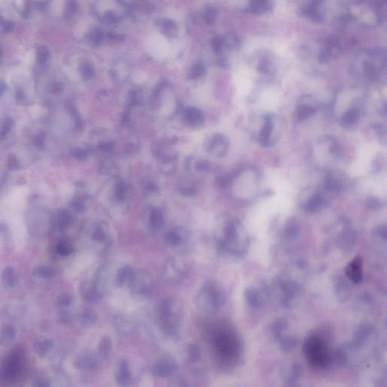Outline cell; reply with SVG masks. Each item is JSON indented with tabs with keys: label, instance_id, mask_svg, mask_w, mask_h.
<instances>
[{
	"label": "cell",
	"instance_id": "e575fe53",
	"mask_svg": "<svg viewBox=\"0 0 387 387\" xmlns=\"http://www.w3.org/2000/svg\"><path fill=\"white\" fill-rule=\"evenodd\" d=\"M78 9L77 0H67L64 16L66 19H71L75 15Z\"/></svg>",
	"mask_w": 387,
	"mask_h": 387
},
{
	"label": "cell",
	"instance_id": "60d3db41",
	"mask_svg": "<svg viewBox=\"0 0 387 387\" xmlns=\"http://www.w3.org/2000/svg\"><path fill=\"white\" fill-rule=\"evenodd\" d=\"M72 222V217L68 213H64V214L61 215L59 222V229H60L61 231H65L71 225Z\"/></svg>",
	"mask_w": 387,
	"mask_h": 387
},
{
	"label": "cell",
	"instance_id": "484cf974",
	"mask_svg": "<svg viewBox=\"0 0 387 387\" xmlns=\"http://www.w3.org/2000/svg\"><path fill=\"white\" fill-rule=\"evenodd\" d=\"M158 26L159 27L160 30L169 37H174V36H177V33H178V28H177L175 23L169 19L159 20Z\"/></svg>",
	"mask_w": 387,
	"mask_h": 387
},
{
	"label": "cell",
	"instance_id": "d590c367",
	"mask_svg": "<svg viewBox=\"0 0 387 387\" xmlns=\"http://www.w3.org/2000/svg\"><path fill=\"white\" fill-rule=\"evenodd\" d=\"M36 59L38 62L43 65L49 58V49L44 45H40L36 48Z\"/></svg>",
	"mask_w": 387,
	"mask_h": 387
},
{
	"label": "cell",
	"instance_id": "f6af8a7d",
	"mask_svg": "<svg viewBox=\"0 0 387 387\" xmlns=\"http://www.w3.org/2000/svg\"><path fill=\"white\" fill-rule=\"evenodd\" d=\"M170 386L172 387H185L187 386L186 381L181 377H173L170 380Z\"/></svg>",
	"mask_w": 387,
	"mask_h": 387
},
{
	"label": "cell",
	"instance_id": "9a60e30c",
	"mask_svg": "<svg viewBox=\"0 0 387 387\" xmlns=\"http://www.w3.org/2000/svg\"><path fill=\"white\" fill-rule=\"evenodd\" d=\"M274 129V118L272 113L267 114L265 117L264 125L260 134V142L263 146L269 147L273 144V131Z\"/></svg>",
	"mask_w": 387,
	"mask_h": 387
},
{
	"label": "cell",
	"instance_id": "8992f818",
	"mask_svg": "<svg viewBox=\"0 0 387 387\" xmlns=\"http://www.w3.org/2000/svg\"><path fill=\"white\" fill-rule=\"evenodd\" d=\"M114 331L122 338L131 337L135 331L134 318L126 312H117L113 317Z\"/></svg>",
	"mask_w": 387,
	"mask_h": 387
},
{
	"label": "cell",
	"instance_id": "5bb4252c",
	"mask_svg": "<svg viewBox=\"0 0 387 387\" xmlns=\"http://www.w3.org/2000/svg\"><path fill=\"white\" fill-rule=\"evenodd\" d=\"M345 272L346 276L353 283H359L362 281V272H363V260L362 257L360 256L355 257L346 266Z\"/></svg>",
	"mask_w": 387,
	"mask_h": 387
},
{
	"label": "cell",
	"instance_id": "ac0fdd59",
	"mask_svg": "<svg viewBox=\"0 0 387 387\" xmlns=\"http://www.w3.org/2000/svg\"><path fill=\"white\" fill-rule=\"evenodd\" d=\"M134 272L135 271L129 266H124L120 268L117 271V275L115 277V283L117 286L119 288L129 286L131 279L133 276Z\"/></svg>",
	"mask_w": 387,
	"mask_h": 387
},
{
	"label": "cell",
	"instance_id": "52a82bcc",
	"mask_svg": "<svg viewBox=\"0 0 387 387\" xmlns=\"http://www.w3.org/2000/svg\"><path fill=\"white\" fill-rule=\"evenodd\" d=\"M179 365L175 359L170 356L161 358L153 365L151 374L157 378H167L175 375Z\"/></svg>",
	"mask_w": 387,
	"mask_h": 387
},
{
	"label": "cell",
	"instance_id": "2e32d148",
	"mask_svg": "<svg viewBox=\"0 0 387 387\" xmlns=\"http://www.w3.org/2000/svg\"><path fill=\"white\" fill-rule=\"evenodd\" d=\"M97 365L96 355L90 351L82 352L76 360L77 369L84 372L93 370Z\"/></svg>",
	"mask_w": 387,
	"mask_h": 387
},
{
	"label": "cell",
	"instance_id": "836d02e7",
	"mask_svg": "<svg viewBox=\"0 0 387 387\" xmlns=\"http://www.w3.org/2000/svg\"><path fill=\"white\" fill-rule=\"evenodd\" d=\"M186 120L193 125L200 123L202 122V115L197 109L189 108L186 113Z\"/></svg>",
	"mask_w": 387,
	"mask_h": 387
},
{
	"label": "cell",
	"instance_id": "f546056e",
	"mask_svg": "<svg viewBox=\"0 0 387 387\" xmlns=\"http://www.w3.org/2000/svg\"><path fill=\"white\" fill-rule=\"evenodd\" d=\"M323 203H324V198L320 194H315L308 199L305 207L309 212H316L321 209Z\"/></svg>",
	"mask_w": 387,
	"mask_h": 387
},
{
	"label": "cell",
	"instance_id": "d6986e66",
	"mask_svg": "<svg viewBox=\"0 0 387 387\" xmlns=\"http://www.w3.org/2000/svg\"><path fill=\"white\" fill-rule=\"evenodd\" d=\"M228 142L226 138L222 135H214L211 142H209V151H214L218 155H225L228 150Z\"/></svg>",
	"mask_w": 387,
	"mask_h": 387
},
{
	"label": "cell",
	"instance_id": "6da1fadb",
	"mask_svg": "<svg viewBox=\"0 0 387 387\" xmlns=\"http://www.w3.org/2000/svg\"><path fill=\"white\" fill-rule=\"evenodd\" d=\"M157 319L161 330L167 336L177 337L182 327V317L177 303L171 299L162 301L157 311Z\"/></svg>",
	"mask_w": 387,
	"mask_h": 387
},
{
	"label": "cell",
	"instance_id": "277c9868",
	"mask_svg": "<svg viewBox=\"0 0 387 387\" xmlns=\"http://www.w3.org/2000/svg\"><path fill=\"white\" fill-rule=\"evenodd\" d=\"M26 356L20 347L13 349L0 365V380L12 382L21 376L25 369Z\"/></svg>",
	"mask_w": 387,
	"mask_h": 387
},
{
	"label": "cell",
	"instance_id": "f1b7e54d",
	"mask_svg": "<svg viewBox=\"0 0 387 387\" xmlns=\"http://www.w3.org/2000/svg\"><path fill=\"white\" fill-rule=\"evenodd\" d=\"M315 107L314 106L308 105V104H299L296 107L295 112V117L299 121L305 120L308 117H311L315 113Z\"/></svg>",
	"mask_w": 387,
	"mask_h": 387
},
{
	"label": "cell",
	"instance_id": "4fadbf2b",
	"mask_svg": "<svg viewBox=\"0 0 387 387\" xmlns=\"http://www.w3.org/2000/svg\"><path fill=\"white\" fill-rule=\"evenodd\" d=\"M115 380L117 384L121 387H126L132 384L133 381L128 361L122 360L117 365V370L115 372Z\"/></svg>",
	"mask_w": 387,
	"mask_h": 387
},
{
	"label": "cell",
	"instance_id": "f35d334b",
	"mask_svg": "<svg viewBox=\"0 0 387 387\" xmlns=\"http://www.w3.org/2000/svg\"><path fill=\"white\" fill-rule=\"evenodd\" d=\"M81 72L84 79L90 80L94 76V68L89 62H84L81 66Z\"/></svg>",
	"mask_w": 387,
	"mask_h": 387
},
{
	"label": "cell",
	"instance_id": "d6a6232c",
	"mask_svg": "<svg viewBox=\"0 0 387 387\" xmlns=\"http://www.w3.org/2000/svg\"><path fill=\"white\" fill-rule=\"evenodd\" d=\"M201 358V350L197 344H191L188 349V359L191 363H196Z\"/></svg>",
	"mask_w": 387,
	"mask_h": 387
},
{
	"label": "cell",
	"instance_id": "b9f144b4",
	"mask_svg": "<svg viewBox=\"0 0 387 387\" xmlns=\"http://www.w3.org/2000/svg\"><path fill=\"white\" fill-rule=\"evenodd\" d=\"M205 72V68L201 64H197V65L193 66V68L191 69L190 73H189V77L191 79H197L198 77H201Z\"/></svg>",
	"mask_w": 387,
	"mask_h": 387
},
{
	"label": "cell",
	"instance_id": "83f0119b",
	"mask_svg": "<svg viewBox=\"0 0 387 387\" xmlns=\"http://www.w3.org/2000/svg\"><path fill=\"white\" fill-rule=\"evenodd\" d=\"M359 119H360V113L359 110L357 109H351L343 115L340 123L344 127H350L356 124L359 122Z\"/></svg>",
	"mask_w": 387,
	"mask_h": 387
},
{
	"label": "cell",
	"instance_id": "ee69618b",
	"mask_svg": "<svg viewBox=\"0 0 387 387\" xmlns=\"http://www.w3.org/2000/svg\"><path fill=\"white\" fill-rule=\"evenodd\" d=\"M102 21L107 25H115L118 23V17L113 13H107L102 17Z\"/></svg>",
	"mask_w": 387,
	"mask_h": 387
},
{
	"label": "cell",
	"instance_id": "d4e9b609",
	"mask_svg": "<svg viewBox=\"0 0 387 387\" xmlns=\"http://www.w3.org/2000/svg\"><path fill=\"white\" fill-rule=\"evenodd\" d=\"M111 338L109 336H104L98 343V347H97V356L101 359H106L111 353Z\"/></svg>",
	"mask_w": 387,
	"mask_h": 387
},
{
	"label": "cell",
	"instance_id": "7a4b0ae2",
	"mask_svg": "<svg viewBox=\"0 0 387 387\" xmlns=\"http://www.w3.org/2000/svg\"><path fill=\"white\" fill-rule=\"evenodd\" d=\"M225 294L220 287L209 283L202 287L195 296V305L204 313H214L225 303Z\"/></svg>",
	"mask_w": 387,
	"mask_h": 387
},
{
	"label": "cell",
	"instance_id": "5b68a950",
	"mask_svg": "<svg viewBox=\"0 0 387 387\" xmlns=\"http://www.w3.org/2000/svg\"><path fill=\"white\" fill-rule=\"evenodd\" d=\"M130 294L138 301H147L152 297L154 282L152 277L147 271L140 270L134 272L129 286Z\"/></svg>",
	"mask_w": 387,
	"mask_h": 387
},
{
	"label": "cell",
	"instance_id": "603a6c76",
	"mask_svg": "<svg viewBox=\"0 0 387 387\" xmlns=\"http://www.w3.org/2000/svg\"><path fill=\"white\" fill-rule=\"evenodd\" d=\"M2 285L7 288H14L17 285V279L15 271L11 266H7L1 275Z\"/></svg>",
	"mask_w": 387,
	"mask_h": 387
},
{
	"label": "cell",
	"instance_id": "bcb514c9",
	"mask_svg": "<svg viewBox=\"0 0 387 387\" xmlns=\"http://www.w3.org/2000/svg\"><path fill=\"white\" fill-rule=\"evenodd\" d=\"M72 320V316L71 314L67 310V308L65 309H62V312L60 313V321H62L63 324H69Z\"/></svg>",
	"mask_w": 387,
	"mask_h": 387
},
{
	"label": "cell",
	"instance_id": "8fae6325",
	"mask_svg": "<svg viewBox=\"0 0 387 387\" xmlns=\"http://www.w3.org/2000/svg\"><path fill=\"white\" fill-rule=\"evenodd\" d=\"M340 49V43H339V40H337V38L333 37V36L328 38L324 43L322 49L320 51L318 60L321 63H327V62H330L334 56L339 53Z\"/></svg>",
	"mask_w": 387,
	"mask_h": 387
},
{
	"label": "cell",
	"instance_id": "7402d4cb",
	"mask_svg": "<svg viewBox=\"0 0 387 387\" xmlns=\"http://www.w3.org/2000/svg\"><path fill=\"white\" fill-rule=\"evenodd\" d=\"M16 337V331L9 324H5L0 328V344L8 346L11 344Z\"/></svg>",
	"mask_w": 387,
	"mask_h": 387
},
{
	"label": "cell",
	"instance_id": "74e56055",
	"mask_svg": "<svg viewBox=\"0 0 387 387\" xmlns=\"http://www.w3.org/2000/svg\"><path fill=\"white\" fill-rule=\"evenodd\" d=\"M73 301H74V298L72 296L65 293V294L59 296L57 299V305L61 309H65V308H69L70 305L72 304Z\"/></svg>",
	"mask_w": 387,
	"mask_h": 387
},
{
	"label": "cell",
	"instance_id": "1f68e13d",
	"mask_svg": "<svg viewBox=\"0 0 387 387\" xmlns=\"http://www.w3.org/2000/svg\"><path fill=\"white\" fill-rule=\"evenodd\" d=\"M55 250L59 255L62 257H68L74 252V247L69 241H62L57 244Z\"/></svg>",
	"mask_w": 387,
	"mask_h": 387
},
{
	"label": "cell",
	"instance_id": "cb8c5ba5",
	"mask_svg": "<svg viewBox=\"0 0 387 387\" xmlns=\"http://www.w3.org/2000/svg\"><path fill=\"white\" fill-rule=\"evenodd\" d=\"M186 236H185L184 234L180 231H177V230L170 231L166 235L165 238L167 244L173 248L181 247L184 241H186Z\"/></svg>",
	"mask_w": 387,
	"mask_h": 387
},
{
	"label": "cell",
	"instance_id": "8d00e7d4",
	"mask_svg": "<svg viewBox=\"0 0 387 387\" xmlns=\"http://www.w3.org/2000/svg\"><path fill=\"white\" fill-rule=\"evenodd\" d=\"M104 39V33L99 28H96L89 35V40L94 46H99Z\"/></svg>",
	"mask_w": 387,
	"mask_h": 387
},
{
	"label": "cell",
	"instance_id": "3957f363",
	"mask_svg": "<svg viewBox=\"0 0 387 387\" xmlns=\"http://www.w3.org/2000/svg\"><path fill=\"white\" fill-rule=\"evenodd\" d=\"M304 353L308 362L314 367L324 368L331 361L327 341L318 334H312L305 340Z\"/></svg>",
	"mask_w": 387,
	"mask_h": 387
},
{
	"label": "cell",
	"instance_id": "7c38bea8",
	"mask_svg": "<svg viewBox=\"0 0 387 387\" xmlns=\"http://www.w3.org/2000/svg\"><path fill=\"white\" fill-rule=\"evenodd\" d=\"M79 292L81 297L87 302H96L101 299L94 280H84L80 284Z\"/></svg>",
	"mask_w": 387,
	"mask_h": 387
},
{
	"label": "cell",
	"instance_id": "7bdbcfd3",
	"mask_svg": "<svg viewBox=\"0 0 387 387\" xmlns=\"http://www.w3.org/2000/svg\"><path fill=\"white\" fill-rule=\"evenodd\" d=\"M205 21L208 24H213L216 22V18H217V11L216 8H208L206 11H205Z\"/></svg>",
	"mask_w": 387,
	"mask_h": 387
},
{
	"label": "cell",
	"instance_id": "4dcf8cb0",
	"mask_svg": "<svg viewBox=\"0 0 387 387\" xmlns=\"http://www.w3.org/2000/svg\"><path fill=\"white\" fill-rule=\"evenodd\" d=\"M35 277L43 279H51L55 276V270L49 266H39L33 273Z\"/></svg>",
	"mask_w": 387,
	"mask_h": 387
},
{
	"label": "cell",
	"instance_id": "e0dca14e",
	"mask_svg": "<svg viewBox=\"0 0 387 387\" xmlns=\"http://www.w3.org/2000/svg\"><path fill=\"white\" fill-rule=\"evenodd\" d=\"M94 282L98 293L101 297H102L107 290V285H108L109 273L107 266H102L98 269Z\"/></svg>",
	"mask_w": 387,
	"mask_h": 387
},
{
	"label": "cell",
	"instance_id": "ab89813d",
	"mask_svg": "<svg viewBox=\"0 0 387 387\" xmlns=\"http://www.w3.org/2000/svg\"><path fill=\"white\" fill-rule=\"evenodd\" d=\"M0 27L2 29V31L5 33H10L12 31L14 28V24L10 20L5 19L2 14L0 13Z\"/></svg>",
	"mask_w": 387,
	"mask_h": 387
},
{
	"label": "cell",
	"instance_id": "ba28073f",
	"mask_svg": "<svg viewBox=\"0 0 387 387\" xmlns=\"http://www.w3.org/2000/svg\"><path fill=\"white\" fill-rule=\"evenodd\" d=\"M186 269L183 262L177 259H170L164 267V275L168 280L179 282L184 278Z\"/></svg>",
	"mask_w": 387,
	"mask_h": 387
},
{
	"label": "cell",
	"instance_id": "ffe728a7",
	"mask_svg": "<svg viewBox=\"0 0 387 387\" xmlns=\"http://www.w3.org/2000/svg\"><path fill=\"white\" fill-rule=\"evenodd\" d=\"M164 226V218L162 212L158 209H153L149 218L150 231H152L153 233H156L162 229Z\"/></svg>",
	"mask_w": 387,
	"mask_h": 387
},
{
	"label": "cell",
	"instance_id": "c3c4849f",
	"mask_svg": "<svg viewBox=\"0 0 387 387\" xmlns=\"http://www.w3.org/2000/svg\"><path fill=\"white\" fill-rule=\"evenodd\" d=\"M1 54H2V49H1V47H0V56H1Z\"/></svg>",
	"mask_w": 387,
	"mask_h": 387
},
{
	"label": "cell",
	"instance_id": "7dc6e473",
	"mask_svg": "<svg viewBox=\"0 0 387 387\" xmlns=\"http://www.w3.org/2000/svg\"><path fill=\"white\" fill-rule=\"evenodd\" d=\"M35 386H36V387H48V386H49V384L46 380L39 379L36 381Z\"/></svg>",
	"mask_w": 387,
	"mask_h": 387
},
{
	"label": "cell",
	"instance_id": "4316f807",
	"mask_svg": "<svg viewBox=\"0 0 387 387\" xmlns=\"http://www.w3.org/2000/svg\"><path fill=\"white\" fill-rule=\"evenodd\" d=\"M80 320L86 326H94L98 321V313L92 308H85L80 315Z\"/></svg>",
	"mask_w": 387,
	"mask_h": 387
},
{
	"label": "cell",
	"instance_id": "30bf717a",
	"mask_svg": "<svg viewBox=\"0 0 387 387\" xmlns=\"http://www.w3.org/2000/svg\"><path fill=\"white\" fill-rule=\"evenodd\" d=\"M243 10L254 14H261L270 11L273 7L272 0H241Z\"/></svg>",
	"mask_w": 387,
	"mask_h": 387
},
{
	"label": "cell",
	"instance_id": "9c48e42d",
	"mask_svg": "<svg viewBox=\"0 0 387 387\" xmlns=\"http://www.w3.org/2000/svg\"><path fill=\"white\" fill-rule=\"evenodd\" d=\"M92 239L98 244H104V247H109L111 244V237L107 224L104 222L95 223L90 231Z\"/></svg>",
	"mask_w": 387,
	"mask_h": 387
},
{
	"label": "cell",
	"instance_id": "44dd1931",
	"mask_svg": "<svg viewBox=\"0 0 387 387\" xmlns=\"http://www.w3.org/2000/svg\"><path fill=\"white\" fill-rule=\"evenodd\" d=\"M53 346V341L50 339H42L35 342L33 350L37 356L44 358L49 354Z\"/></svg>",
	"mask_w": 387,
	"mask_h": 387
}]
</instances>
